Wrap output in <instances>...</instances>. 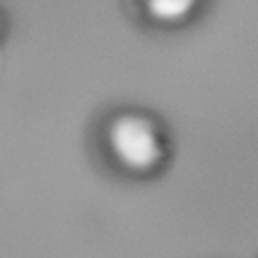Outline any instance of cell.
<instances>
[{
    "label": "cell",
    "instance_id": "7a4b0ae2",
    "mask_svg": "<svg viewBox=\"0 0 258 258\" xmlns=\"http://www.w3.org/2000/svg\"><path fill=\"white\" fill-rule=\"evenodd\" d=\"M143 2L151 18L159 22H177L194 10L198 0H143Z\"/></svg>",
    "mask_w": 258,
    "mask_h": 258
},
{
    "label": "cell",
    "instance_id": "6da1fadb",
    "mask_svg": "<svg viewBox=\"0 0 258 258\" xmlns=\"http://www.w3.org/2000/svg\"><path fill=\"white\" fill-rule=\"evenodd\" d=\"M105 145L113 161L131 173H149L165 157L159 129L149 117L137 113L117 115L107 127Z\"/></svg>",
    "mask_w": 258,
    "mask_h": 258
}]
</instances>
